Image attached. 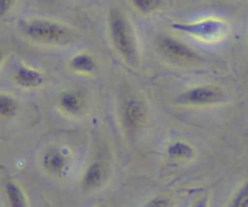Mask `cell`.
Returning a JSON list of instances; mask_svg holds the SVG:
<instances>
[{"instance_id":"cell-1","label":"cell","mask_w":248,"mask_h":207,"mask_svg":"<svg viewBox=\"0 0 248 207\" xmlns=\"http://www.w3.org/2000/svg\"><path fill=\"white\" fill-rule=\"evenodd\" d=\"M108 32L114 50L127 64H138V46L131 22L125 12L119 7H111L108 12Z\"/></svg>"},{"instance_id":"cell-2","label":"cell","mask_w":248,"mask_h":207,"mask_svg":"<svg viewBox=\"0 0 248 207\" xmlns=\"http://www.w3.org/2000/svg\"><path fill=\"white\" fill-rule=\"evenodd\" d=\"M18 31L33 43L44 45H67L75 39V32L61 22L48 18H26L18 22Z\"/></svg>"},{"instance_id":"cell-3","label":"cell","mask_w":248,"mask_h":207,"mask_svg":"<svg viewBox=\"0 0 248 207\" xmlns=\"http://www.w3.org/2000/svg\"><path fill=\"white\" fill-rule=\"evenodd\" d=\"M172 28L202 40H215L227 33L228 23L224 19L210 17L193 22H178L172 24Z\"/></svg>"},{"instance_id":"cell-4","label":"cell","mask_w":248,"mask_h":207,"mask_svg":"<svg viewBox=\"0 0 248 207\" xmlns=\"http://www.w3.org/2000/svg\"><path fill=\"white\" fill-rule=\"evenodd\" d=\"M225 101V92L216 85H199L181 92L174 102L183 107L216 106Z\"/></svg>"},{"instance_id":"cell-5","label":"cell","mask_w":248,"mask_h":207,"mask_svg":"<svg viewBox=\"0 0 248 207\" xmlns=\"http://www.w3.org/2000/svg\"><path fill=\"white\" fill-rule=\"evenodd\" d=\"M148 119V109L144 102L138 97L126 96L120 106V121L128 135H135L144 127Z\"/></svg>"},{"instance_id":"cell-6","label":"cell","mask_w":248,"mask_h":207,"mask_svg":"<svg viewBox=\"0 0 248 207\" xmlns=\"http://www.w3.org/2000/svg\"><path fill=\"white\" fill-rule=\"evenodd\" d=\"M157 48L169 60L178 63H191L199 60V53L181 39L162 35L157 40Z\"/></svg>"},{"instance_id":"cell-7","label":"cell","mask_w":248,"mask_h":207,"mask_svg":"<svg viewBox=\"0 0 248 207\" xmlns=\"http://www.w3.org/2000/svg\"><path fill=\"white\" fill-rule=\"evenodd\" d=\"M41 165L51 176L63 177L69 169V160L62 149L57 147H50L43 154Z\"/></svg>"},{"instance_id":"cell-8","label":"cell","mask_w":248,"mask_h":207,"mask_svg":"<svg viewBox=\"0 0 248 207\" xmlns=\"http://www.w3.org/2000/svg\"><path fill=\"white\" fill-rule=\"evenodd\" d=\"M12 79L18 86L28 90L38 89V87L43 86L44 82H45V78L38 69L23 64V63H18L14 68Z\"/></svg>"},{"instance_id":"cell-9","label":"cell","mask_w":248,"mask_h":207,"mask_svg":"<svg viewBox=\"0 0 248 207\" xmlns=\"http://www.w3.org/2000/svg\"><path fill=\"white\" fill-rule=\"evenodd\" d=\"M58 107L68 116H80L86 108V101L80 91L68 90L58 97Z\"/></svg>"},{"instance_id":"cell-10","label":"cell","mask_w":248,"mask_h":207,"mask_svg":"<svg viewBox=\"0 0 248 207\" xmlns=\"http://www.w3.org/2000/svg\"><path fill=\"white\" fill-rule=\"evenodd\" d=\"M107 178V165L103 161L91 162L85 170L81 178V187L84 191H94L104 183Z\"/></svg>"},{"instance_id":"cell-11","label":"cell","mask_w":248,"mask_h":207,"mask_svg":"<svg viewBox=\"0 0 248 207\" xmlns=\"http://www.w3.org/2000/svg\"><path fill=\"white\" fill-rule=\"evenodd\" d=\"M69 67L73 72L80 74H93L98 69L96 58L89 52H79L73 56L69 61Z\"/></svg>"},{"instance_id":"cell-12","label":"cell","mask_w":248,"mask_h":207,"mask_svg":"<svg viewBox=\"0 0 248 207\" xmlns=\"http://www.w3.org/2000/svg\"><path fill=\"white\" fill-rule=\"evenodd\" d=\"M166 155L171 161H186L193 159L195 149L186 141H174L167 147Z\"/></svg>"},{"instance_id":"cell-13","label":"cell","mask_w":248,"mask_h":207,"mask_svg":"<svg viewBox=\"0 0 248 207\" xmlns=\"http://www.w3.org/2000/svg\"><path fill=\"white\" fill-rule=\"evenodd\" d=\"M4 194L9 207H28L26 194L16 182L7 181L4 184Z\"/></svg>"},{"instance_id":"cell-14","label":"cell","mask_w":248,"mask_h":207,"mask_svg":"<svg viewBox=\"0 0 248 207\" xmlns=\"http://www.w3.org/2000/svg\"><path fill=\"white\" fill-rule=\"evenodd\" d=\"M18 103L10 95L2 94L0 97V115L4 119H12L18 114Z\"/></svg>"},{"instance_id":"cell-15","label":"cell","mask_w":248,"mask_h":207,"mask_svg":"<svg viewBox=\"0 0 248 207\" xmlns=\"http://www.w3.org/2000/svg\"><path fill=\"white\" fill-rule=\"evenodd\" d=\"M131 4L140 14L148 16L160 11L164 6V0H131Z\"/></svg>"},{"instance_id":"cell-16","label":"cell","mask_w":248,"mask_h":207,"mask_svg":"<svg viewBox=\"0 0 248 207\" xmlns=\"http://www.w3.org/2000/svg\"><path fill=\"white\" fill-rule=\"evenodd\" d=\"M228 207H248V179L235 193Z\"/></svg>"},{"instance_id":"cell-17","label":"cell","mask_w":248,"mask_h":207,"mask_svg":"<svg viewBox=\"0 0 248 207\" xmlns=\"http://www.w3.org/2000/svg\"><path fill=\"white\" fill-rule=\"evenodd\" d=\"M142 207H171V200L167 196L157 195L155 198L150 199Z\"/></svg>"},{"instance_id":"cell-18","label":"cell","mask_w":248,"mask_h":207,"mask_svg":"<svg viewBox=\"0 0 248 207\" xmlns=\"http://www.w3.org/2000/svg\"><path fill=\"white\" fill-rule=\"evenodd\" d=\"M17 0H0V11H1V16H6L11 9L14 7V5L16 4Z\"/></svg>"},{"instance_id":"cell-19","label":"cell","mask_w":248,"mask_h":207,"mask_svg":"<svg viewBox=\"0 0 248 207\" xmlns=\"http://www.w3.org/2000/svg\"><path fill=\"white\" fill-rule=\"evenodd\" d=\"M193 207H208V201H207V199H206V198L201 199V200H199L198 203L194 204Z\"/></svg>"},{"instance_id":"cell-20","label":"cell","mask_w":248,"mask_h":207,"mask_svg":"<svg viewBox=\"0 0 248 207\" xmlns=\"http://www.w3.org/2000/svg\"><path fill=\"white\" fill-rule=\"evenodd\" d=\"M98 207H107V206H98Z\"/></svg>"}]
</instances>
